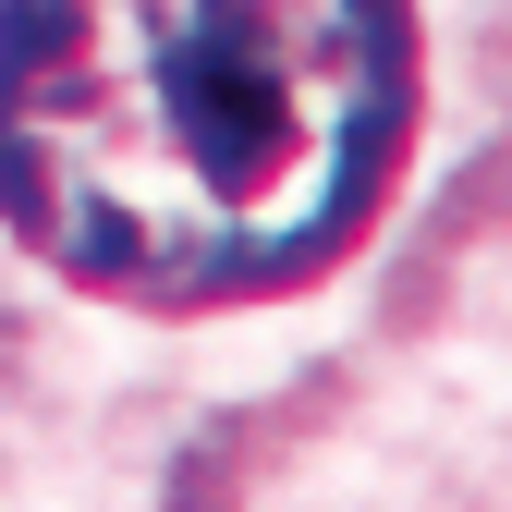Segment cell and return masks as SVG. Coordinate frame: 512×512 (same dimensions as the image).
Returning a JSON list of instances; mask_svg holds the SVG:
<instances>
[{
    "label": "cell",
    "instance_id": "obj_1",
    "mask_svg": "<svg viewBox=\"0 0 512 512\" xmlns=\"http://www.w3.org/2000/svg\"><path fill=\"white\" fill-rule=\"evenodd\" d=\"M415 135L403 0H0V232L135 317L342 269Z\"/></svg>",
    "mask_w": 512,
    "mask_h": 512
}]
</instances>
